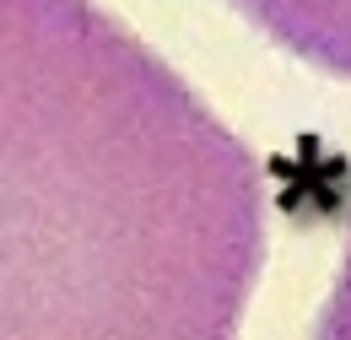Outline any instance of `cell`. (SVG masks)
Listing matches in <instances>:
<instances>
[{"mask_svg":"<svg viewBox=\"0 0 351 340\" xmlns=\"http://www.w3.org/2000/svg\"><path fill=\"white\" fill-rule=\"evenodd\" d=\"M298 54L351 76V0H232Z\"/></svg>","mask_w":351,"mask_h":340,"instance_id":"6da1fadb","label":"cell"}]
</instances>
